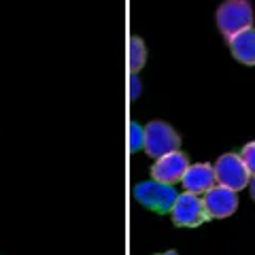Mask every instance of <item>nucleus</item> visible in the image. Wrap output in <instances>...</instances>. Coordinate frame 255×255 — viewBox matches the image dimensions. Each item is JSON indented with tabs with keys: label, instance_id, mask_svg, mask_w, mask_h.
Listing matches in <instances>:
<instances>
[{
	"label": "nucleus",
	"instance_id": "nucleus-1",
	"mask_svg": "<svg viewBox=\"0 0 255 255\" xmlns=\"http://www.w3.org/2000/svg\"><path fill=\"white\" fill-rule=\"evenodd\" d=\"M217 28L228 41L238 32L253 28V6L249 0H226L217 9Z\"/></svg>",
	"mask_w": 255,
	"mask_h": 255
},
{
	"label": "nucleus",
	"instance_id": "nucleus-2",
	"mask_svg": "<svg viewBox=\"0 0 255 255\" xmlns=\"http://www.w3.org/2000/svg\"><path fill=\"white\" fill-rule=\"evenodd\" d=\"M177 189L172 185L159 181H142L134 185V198L145 206V209L153 211L157 215H166L172 211L174 202H177Z\"/></svg>",
	"mask_w": 255,
	"mask_h": 255
},
{
	"label": "nucleus",
	"instance_id": "nucleus-3",
	"mask_svg": "<svg viewBox=\"0 0 255 255\" xmlns=\"http://www.w3.org/2000/svg\"><path fill=\"white\" fill-rule=\"evenodd\" d=\"M181 136L170 124L166 122H151L145 128V151L149 157L159 159L164 155L179 151Z\"/></svg>",
	"mask_w": 255,
	"mask_h": 255
},
{
	"label": "nucleus",
	"instance_id": "nucleus-4",
	"mask_svg": "<svg viewBox=\"0 0 255 255\" xmlns=\"http://www.w3.org/2000/svg\"><path fill=\"white\" fill-rule=\"evenodd\" d=\"M215 179L221 187H228L232 191H241L251 183V172L247 170L243 157L238 153H223L213 166Z\"/></svg>",
	"mask_w": 255,
	"mask_h": 255
},
{
	"label": "nucleus",
	"instance_id": "nucleus-5",
	"mask_svg": "<svg viewBox=\"0 0 255 255\" xmlns=\"http://www.w3.org/2000/svg\"><path fill=\"white\" fill-rule=\"evenodd\" d=\"M170 215L172 223L179 228H198L211 219L206 213L204 200L196 194H189V191H183L177 196V202H174Z\"/></svg>",
	"mask_w": 255,
	"mask_h": 255
},
{
	"label": "nucleus",
	"instance_id": "nucleus-6",
	"mask_svg": "<svg viewBox=\"0 0 255 255\" xmlns=\"http://www.w3.org/2000/svg\"><path fill=\"white\" fill-rule=\"evenodd\" d=\"M187 166H189V157L183 151H172V153L155 159V164L151 166V177H153V181L174 185V183L183 179Z\"/></svg>",
	"mask_w": 255,
	"mask_h": 255
},
{
	"label": "nucleus",
	"instance_id": "nucleus-7",
	"mask_svg": "<svg viewBox=\"0 0 255 255\" xmlns=\"http://www.w3.org/2000/svg\"><path fill=\"white\" fill-rule=\"evenodd\" d=\"M202 200H204L206 213H209L211 219H226V217H230V215H234L236 209H238L236 191L228 189V187H221V185H215L213 189H209Z\"/></svg>",
	"mask_w": 255,
	"mask_h": 255
},
{
	"label": "nucleus",
	"instance_id": "nucleus-8",
	"mask_svg": "<svg viewBox=\"0 0 255 255\" xmlns=\"http://www.w3.org/2000/svg\"><path fill=\"white\" fill-rule=\"evenodd\" d=\"M181 183H183V187H185V191H189V194L202 196L209 189L215 187L217 179H215V170H213L211 164H189L185 174H183Z\"/></svg>",
	"mask_w": 255,
	"mask_h": 255
},
{
	"label": "nucleus",
	"instance_id": "nucleus-9",
	"mask_svg": "<svg viewBox=\"0 0 255 255\" xmlns=\"http://www.w3.org/2000/svg\"><path fill=\"white\" fill-rule=\"evenodd\" d=\"M230 51L245 66H255V28H247L238 32L228 41Z\"/></svg>",
	"mask_w": 255,
	"mask_h": 255
},
{
	"label": "nucleus",
	"instance_id": "nucleus-10",
	"mask_svg": "<svg viewBox=\"0 0 255 255\" xmlns=\"http://www.w3.org/2000/svg\"><path fill=\"white\" fill-rule=\"evenodd\" d=\"M145 62H147L145 43H142V38L132 36V41H130V70H132V75H136L138 70L145 66Z\"/></svg>",
	"mask_w": 255,
	"mask_h": 255
},
{
	"label": "nucleus",
	"instance_id": "nucleus-11",
	"mask_svg": "<svg viewBox=\"0 0 255 255\" xmlns=\"http://www.w3.org/2000/svg\"><path fill=\"white\" fill-rule=\"evenodd\" d=\"M140 149H145V128L136 122H132L130 124V151L136 153Z\"/></svg>",
	"mask_w": 255,
	"mask_h": 255
},
{
	"label": "nucleus",
	"instance_id": "nucleus-12",
	"mask_svg": "<svg viewBox=\"0 0 255 255\" xmlns=\"http://www.w3.org/2000/svg\"><path fill=\"white\" fill-rule=\"evenodd\" d=\"M238 155L243 157V162H245V166H247V170H249L253 177H255V140L247 142V145L243 147V151H241Z\"/></svg>",
	"mask_w": 255,
	"mask_h": 255
},
{
	"label": "nucleus",
	"instance_id": "nucleus-13",
	"mask_svg": "<svg viewBox=\"0 0 255 255\" xmlns=\"http://www.w3.org/2000/svg\"><path fill=\"white\" fill-rule=\"evenodd\" d=\"M140 79L138 75H130V100H136L138 94H140Z\"/></svg>",
	"mask_w": 255,
	"mask_h": 255
},
{
	"label": "nucleus",
	"instance_id": "nucleus-14",
	"mask_svg": "<svg viewBox=\"0 0 255 255\" xmlns=\"http://www.w3.org/2000/svg\"><path fill=\"white\" fill-rule=\"evenodd\" d=\"M249 187H251V198L255 200V177L251 179V183H249Z\"/></svg>",
	"mask_w": 255,
	"mask_h": 255
},
{
	"label": "nucleus",
	"instance_id": "nucleus-15",
	"mask_svg": "<svg viewBox=\"0 0 255 255\" xmlns=\"http://www.w3.org/2000/svg\"><path fill=\"white\" fill-rule=\"evenodd\" d=\"M155 255H179L177 251H164V253H155Z\"/></svg>",
	"mask_w": 255,
	"mask_h": 255
}]
</instances>
